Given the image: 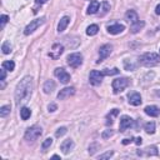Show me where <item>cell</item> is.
I'll use <instances>...</instances> for the list:
<instances>
[{
	"label": "cell",
	"mask_w": 160,
	"mask_h": 160,
	"mask_svg": "<svg viewBox=\"0 0 160 160\" xmlns=\"http://www.w3.org/2000/svg\"><path fill=\"white\" fill-rule=\"evenodd\" d=\"M113 135H114V130H111V129L104 130V131H103V134H101L103 139H108V138H110V136H113Z\"/></svg>",
	"instance_id": "cell-36"
},
{
	"label": "cell",
	"mask_w": 160,
	"mask_h": 160,
	"mask_svg": "<svg viewBox=\"0 0 160 160\" xmlns=\"http://www.w3.org/2000/svg\"><path fill=\"white\" fill-rule=\"evenodd\" d=\"M66 63L70 68H79L81 64H83V55L80 53H73V54H69L66 58Z\"/></svg>",
	"instance_id": "cell-5"
},
{
	"label": "cell",
	"mask_w": 160,
	"mask_h": 160,
	"mask_svg": "<svg viewBox=\"0 0 160 160\" xmlns=\"http://www.w3.org/2000/svg\"><path fill=\"white\" fill-rule=\"evenodd\" d=\"M53 158H54V159H59V158H60V156H59V155H56V154H55V155H53Z\"/></svg>",
	"instance_id": "cell-45"
},
{
	"label": "cell",
	"mask_w": 160,
	"mask_h": 160,
	"mask_svg": "<svg viewBox=\"0 0 160 160\" xmlns=\"http://www.w3.org/2000/svg\"><path fill=\"white\" fill-rule=\"evenodd\" d=\"M45 23V18H39V19H34V20H31L29 24L27 25V28L24 29V34L25 35H30V34H33L39 27H41L43 24Z\"/></svg>",
	"instance_id": "cell-6"
},
{
	"label": "cell",
	"mask_w": 160,
	"mask_h": 160,
	"mask_svg": "<svg viewBox=\"0 0 160 160\" xmlns=\"http://www.w3.org/2000/svg\"><path fill=\"white\" fill-rule=\"evenodd\" d=\"M136 66H138V64L134 63V60H129V59H125V60H124V68H125V70L133 72V70L136 69Z\"/></svg>",
	"instance_id": "cell-23"
},
{
	"label": "cell",
	"mask_w": 160,
	"mask_h": 160,
	"mask_svg": "<svg viewBox=\"0 0 160 160\" xmlns=\"http://www.w3.org/2000/svg\"><path fill=\"white\" fill-rule=\"evenodd\" d=\"M110 10V4L108 2H103L101 3V11H100V16H104L105 14H108V11Z\"/></svg>",
	"instance_id": "cell-32"
},
{
	"label": "cell",
	"mask_w": 160,
	"mask_h": 160,
	"mask_svg": "<svg viewBox=\"0 0 160 160\" xmlns=\"http://www.w3.org/2000/svg\"><path fill=\"white\" fill-rule=\"evenodd\" d=\"M43 134V129L39 125H34L31 128H28L25 131L24 138L27 142H35L36 139H39Z\"/></svg>",
	"instance_id": "cell-3"
},
{
	"label": "cell",
	"mask_w": 160,
	"mask_h": 160,
	"mask_svg": "<svg viewBox=\"0 0 160 160\" xmlns=\"http://www.w3.org/2000/svg\"><path fill=\"white\" fill-rule=\"evenodd\" d=\"M159 63H160V55L156 53H145L139 58V64L148 68H153Z\"/></svg>",
	"instance_id": "cell-2"
},
{
	"label": "cell",
	"mask_w": 160,
	"mask_h": 160,
	"mask_svg": "<svg viewBox=\"0 0 160 160\" xmlns=\"http://www.w3.org/2000/svg\"><path fill=\"white\" fill-rule=\"evenodd\" d=\"M56 88V84L54 80H47L44 83V86H43V90H44V93L45 94H51L53 91L55 90Z\"/></svg>",
	"instance_id": "cell-17"
},
{
	"label": "cell",
	"mask_w": 160,
	"mask_h": 160,
	"mask_svg": "<svg viewBox=\"0 0 160 160\" xmlns=\"http://www.w3.org/2000/svg\"><path fill=\"white\" fill-rule=\"evenodd\" d=\"M74 142L72 140V139H66V140H64L63 143H61V145H60V150L63 151V154H69L72 150H73V148H74Z\"/></svg>",
	"instance_id": "cell-14"
},
{
	"label": "cell",
	"mask_w": 160,
	"mask_h": 160,
	"mask_svg": "<svg viewBox=\"0 0 160 160\" xmlns=\"http://www.w3.org/2000/svg\"><path fill=\"white\" fill-rule=\"evenodd\" d=\"M98 146H99V144H96V143H94L93 145H90V146H89V154H90V155H94V153L96 151L95 149H96Z\"/></svg>",
	"instance_id": "cell-37"
},
{
	"label": "cell",
	"mask_w": 160,
	"mask_h": 160,
	"mask_svg": "<svg viewBox=\"0 0 160 160\" xmlns=\"http://www.w3.org/2000/svg\"><path fill=\"white\" fill-rule=\"evenodd\" d=\"M103 76H104L103 72L100 73V72H98V70H91L90 74H89V81H90L91 85L98 86V85L101 84V81H103Z\"/></svg>",
	"instance_id": "cell-7"
},
{
	"label": "cell",
	"mask_w": 160,
	"mask_h": 160,
	"mask_svg": "<svg viewBox=\"0 0 160 160\" xmlns=\"http://www.w3.org/2000/svg\"><path fill=\"white\" fill-rule=\"evenodd\" d=\"M30 115H31V110L29 108L24 106V108L20 109V117H21L23 120H28L30 118Z\"/></svg>",
	"instance_id": "cell-24"
},
{
	"label": "cell",
	"mask_w": 160,
	"mask_h": 160,
	"mask_svg": "<svg viewBox=\"0 0 160 160\" xmlns=\"http://www.w3.org/2000/svg\"><path fill=\"white\" fill-rule=\"evenodd\" d=\"M33 94V78L27 75L23 78L15 88V103L18 105L27 104Z\"/></svg>",
	"instance_id": "cell-1"
},
{
	"label": "cell",
	"mask_w": 160,
	"mask_h": 160,
	"mask_svg": "<svg viewBox=\"0 0 160 160\" xmlns=\"http://www.w3.org/2000/svg\"><path fill=\"white\" fill-rule=\"evenodd\" d=\"M133 125V119L130 118V117H128V115H123L121 118H120V125H119V129H120V131L121 133H124L128 128H130Z\"/></svg>",
	"instance_id": "cell-13"
},
{
	"label": "cell",
	"mask_w": 160,
	"mask_h": 160,
	"mask_svg": "<svg viewBox=\"0 0 160 160\" xmlns=\"http://www.w3.org/2000/svg\"><path fill=\"white\" fill-rule=\"evenodd\" d=\"M99 8H100V3L96 2V0H91L90 4H89V6H88V11H86V13H88L89 15L96 14L98 10H99Z\"/></svg>",
	"instance_id": "cell-19"
},
{
	"label": "cell",
	"mask_w": 160,
	"mask_h": 160,
	"mask_svg": "<svg viewBox=\"0 0 160 160\" xmlns=\"http://www.w3.org/2000/svg\"><path fill=\"white\" fill-rule=\"evenodd\" d=\"M4 69L9 70V72H13L15 69V63L11 61V60H6V61H3V65H2Z\"/></svg>",
	"instance_id": "cell-27"
},
{
	"label": "cell",
	"mask_w": 160,
	"mask_h": 160,
	"mask_svg": "<svg viewBox=\"0 0 160 160\" xmlns=\"http://www.w3.org/2000/svg\"><path fill=\"white\" fill-rule=\"evenodd\" d=\"M125 30V27L123 24H114V25H109L108 27V33L111 34V35H117V34H120Z\"/></svg>",
	"instance_id": "cell-15"
},
{
	"label": "cell",
	"mask_w": 160,
	"mask_h": 160,
	"mask_svg": "<svg viewBox=\"0 0 160 160\" xmlns=\"http://www.w3.org/2000/svg\"><path fill=\"white\" fill-rule=\"evenodd\" d=\"M103 74H104V75H108V76L117 75V74H119V69H118V68H114V69H111V70L104 69V70H103Z\"/></svg>",
	"instance_id": "cell-33"
},
{
	"label": "cell",
	"mask_w": 160,
	"mask_h": 160,
	"mask_svg": "<svg viewBox=\"0 0 160 160\" xmlns=\"http://www.w3.org/2000/svg\"><path fill=\"white\" fill-rule=\"evenodd\" d=\"M142 143H143V139L140 138V136H139V138H136V139H135V144H136V145H142Z\"/></svg>",
	"instance_id": "cell-41"
},
{
	"label": "cell",
	"mask_w": 160,
	"mask_h": 160,
	"mask_svg": "<svg viewBox=\"0 0 160 160\" xmlns=\"http://www.w3.org/2000/svg\"><path fill=\"white\" fill-rule=\"evenodd\" d=\"M155 13H156L158 15H160V4H159V5L155 8Z\"/></svg>",
	"instance_id": "cell-44"
},
{
	"label": "cell",
	"mask_w": 160,
	"mask_h": 160,
	"mask_svg": "<svg viewBox=\"0 0 160 160\" xmlns=\"http://www.w3.org/2000/svg\"><path fill=\"white\" fill-rule=\"evenodd\" d=\"M98 31H99V27L95 25V24L88 27V29H86V34H88L89 36H94V35H96Z\"/></svg>",
	"instance_id": "cell-26"
},
{
	"label": "cell",
	"mask_w": 160,
	"mask_h": 160,
	"mask_svg": "<svg viewBox=\"0 0 160 160\" xmlns=\"http://www.w3.org/2000/svg\"><path fill=\"white\" fill-rule=\"evenodd\" d=\"M128 101H129V104L130 105H133V106H138V105H140L142 104V95L139 94V93H136V91H131V93H129L128 94Z\"/></svg>",
	"instance_id": "cell-11"
},
{
	"label": "cell",
	"mask_w": 160,
	"mask_h": 160,
	"mask_svg": "<svg viewBox=\"0 0 160 160\" xmlns=\"http://www.w3.org/2000/svg\"><path fill=\"white\" fill-rule=\"evenodd\" d=\"M6 69H4V68H3V69L2 70H0V73H2V76H0V81H5V78H6Z\"/></svg>",
	"instance_id": "cell-40"
},
{
	"label": "cell",
	"mask_w": 160,
	"mask_h": 160,
	"mask_svg": "<svg viewBox=\"0 0 160 160\" xmlns=\"http://www.w3.org/2000/svg\"><path fill=\"white\" fill-rule=\"evenodd\" d=\"M69 23H70V18L69 16H63L60 19V21H59V24H58V31L63 33L66 29V27L69 25Z\"/></svg>",
	"instance_id": "cell-21"
},
{
	"label": "cell",
	"mask_w": 160,
	"mask_h": 160,
	"mask_svg": "<svg viewBox=\"0 0 160 160\" xmlns=\"http://www.w3.org/2000/svg\"><path fill=\"white\" fill-rule=\"evenodd\" d=\"M11 44H10V41H4L3 43V45H2V50H3V53L4 54H9L10 51H11Z\"/></svg>",
	"instance_id": "cell-31"
},
{
	"label": "cell",
	"mask_w": 160,
	"mask_h": 160,
	"mask_svg": "<svg viewBox=\"0 0 160 160\" xmlns=\"http://www.w3.org/2000/svg\"><path fill=\"white\" fill-rule=\"evenodd\" d=\"M129 84H130V80H129L128 78H118V79H115V80H113V84H111L113 91H114L115 94L121 93V91H123L125 88H128Z\"/></svg>",
	"instance_id": "cell-4"
},
{
	"label": "cell",
	"mask_w": 160,
	"mask_h": 160,
	"mask_svg": "<svg viewBox=\"0 0 160 160\" xmlns=\"http://www.w3.org/2000/svg\"><path fill=\"white\" fill-rule=\"evenodd\" d=\"M63 53H64V47H63V45L61 44H54L51 50H50V53H49V56L51 59H58V58H60V55Z\"/></svg>",
	"instance_id": "cell-12"
},
{
	"label": "cell",
	"mask_w": 160,
	"mask_h": 160,
	"mask_svg": "<svg viewBox=\"0 0 160 160\" xmlns=\"http://www.w3.org/2000/svg\"><path fill=\"white\" fill-rule=\"evenodd\" d=\"M111 51H113V47L110 44H105V45H103V47H100V49H99V60H96V63L98 64L101 63L104 59H106L111 54Z\"/></svg>",
	"instance_id": "cell-9"
},
{
	"label": "cell",
	"mask_w": 160,
	"mask_h": 160,
	"mask_svg": "<svg viewBox=\"0 0 160 160\" xmlns=\"http://www.w3.org/2000/svg\"><path fill=\"white\" fill-rule=\"evenodd\" d=\"M74 94H75V88H73V86L64 88V89H61L59 93H58V99H59V100H65V99H68V98L73 96Z\"/></svg>",
	"instance_id": "cell-10"
},
{
	"label": "cell",
	"mask_w": 160,
	"mask_h": 160,
	"mask_svg": "<svg viewBox=\"0 0 160 160\" xmlns=\"http://www.w3.org/2000/svg\"><path fill=\"white\" fill-rule=\"evenodd\" d=\"M0 20H2V24H0V27H2V29H3L5 27V24L8 23V20H9V16L8 15H2V19H0Z\"/></svg>",
	"instance_id": "cell-38"
},
{
	"label": "cell",
	"mask_w": 160,
	"mask_h": 160,
	"mask_svg": "<svg viewBox=\"0 0 160 160\" xmlns=\"http://www.w3.org/2000/svg\"><path fill=\"white\" fill-rule=\"evenodd\" d=\"M68 133V129L65 128V126H61V128H59L56 131H55V136L56 138H61L63 135H65Z\"/></svg>",
	"instance_id": "cell-34"
},
{
	"label": "cell",
	"mask_w": 160,
	"mask_h": 160,
	"mask_svg": "<svg viewBox=\"0 0 160 160\" xmlns=\"http://www.w3.org/2000/svg\"><path fill=\"white\" fill-rule=\"evenodd\" d=\"M145 27V23L143 21V20H138L136 23H134V24L131 25V28H130V31L133 33V34H136V33H139L143 28Z\"/></svg>",
	"instance_id": "cell-22"
},
{
	"label": "cell",
	"mask_w": 160,
	"mask_h": 160,
	"mask_svg": "<svg viewBox=\"0 0 160 160\" xmlns=\"http://www.w3.org/2000/svg\"><path fill=\"white\" fill-rule=\"evenodd\" d=\"M53 145V139L51 138H47L44 142H43V144H41V149H43V151H47L50 146Z\"/></svg>",
	"instance_id": "cell-29"
},
{
	"label": "cell",
	"mask_w": 160,
	"mask_h": 160,
	"mask_svg": "<svg viewBox=\"0 0 160 160\" xmlns=\"http://www.w3.org/2000/svg\"><path fill=\"white\" fill-rule=\"evenodd\" d=\"M131 142H133V138H130V139H124V140H123V144H124V145H128V144H130Z\"/></svg>",
	"instance_id": "cell-43"
},
{
	"label": "cell",
	"mask_w": 160,
	"mask_h": 160,
	"mask_svg": "<svg viewBox=\"0 0 160 160\" xmlns=\"http://www.w3.org/2000/svg\"><path fill=\"white\" fill-rule=\"evenodd\" d=\"M10 110H11L10 105H3L2 108H0V117H2V118H5L8 114H10Z\"/></svg>",
	"instance_id": "cell-30"
},
{
	"label": "cell",
	"mask_w": 160,
	"mask_h": 160,
	"mask_svg": "<svg viewBox=\"0 0 160 160\" xmlns=\"http://www.w3.org/2000/svg\"><path fill=\"white\" fill-rule=\"evenodd\" d=\"M144 130H145L148 134H154V133H155V123H154V121L146 123L145 126H144Z\"/></svg>",
	"instance_id": "cell-28"
},
{
	"label": "cell",
	"mask_w": 160,
	"mask_h": 160,
	"mask_svg": "<svg viewBox=\"0 0 160 160\" xmlns=\"http://www.w3.org/2000/svg\"><path fill=\"white\" fill-rule=\"evenodd\" d=\"M56 109H58V106H56V104H54V103H51V104L48 105V110H49L50 113H54Z\"/></svg>",
	"instance_id": "cell-39"
},
{
	"label": "cell",
	"mask_w": 160,
	"mask_h": 160,
	"mask_svg": "<svg viewBox=\"0 0 160 160\" xmlns=\"http://www.w3.org/2000/svg\"><path fill=\"white\" fill-rule=\"evenodd\" d=\"M118 114H119V110H118V109H113L111 113H109V114H108V117H106V125H111L113 121H114L113 119L115 118V117L118 115Z\"/></svg>",
	"instance_id": "cell-25"
},
{
	"label": "cell",
	"mask_w": 160,
	"mask_h": 160,
	"mask_svg": "<svg viewBox=\"0 0 160 160\" xmlns=\"http://www.w3.org/2000/svg\"><path fill=\"white\" fill-rule=\"evenodd\" d=\"M125 20H126L128 23H131V24H134V23H136V21L139 20V16H138V14H136V11H134V10H128L126 14H125Z\"/></svg>",
	"instance_id": "cell-20"
},
{
	"label": "cell",
	"mask_w": 160,
	"mask_h": 160,
	"mask_svg": "<svg viewBox=\"0 0 160 160\" xmlns=\"http://www.w3.org/2000/svg\"><path fill=\"white\" fill-rule=\"evenodd\" d=\"M113 155H114V151H113V150H109V151H106V153L99 155L98 159H99V160H105V159H110Z\"/></svg>",
	"instance_id": "cell-35"
},
{
	"label": "cell",
	"mask_w": 160,
	"mask_h": 160,
	"mask_svg": "<svg viewBox=\"0 0 160 160\" xmlns=\"http://www.w3.org/2000/svg\"><path fill=\"white\" fill-rule=\"evenodd\" d=\"M138 155H140V156H144V155H146V156H149V155H158V148L154 146V145L153 146H148L144 150H139Z\"/></svg>",
	"instance_id": "cell-18"
},
{
	"label": "cell",
	"mask_w": 160,
	"mask_h": 160,
	"mask_svg": "<svg viewBox=\"0 0 160 160\" xmlns=\"http://www.w3.org/2000/svg\"><path fill=\"white\" fill-rule=\"evenodd\" d=\"M54 75L60 80V83L63 84H68L70 81V75L69 73H68L65 69H63V68H56V69L54 70Z\"/></svg>",
	"instance_id": "cell-8"
},
{
	"label": "cell",
	"mask_w": 160,
	"mask_h": 160,
	"mask_svg": "<svg viewBox=\"0 0 160 160\" xmlns=\"http://www.w3.org/2000/svg\"><path fill=\"white\" fill-rule=\"evenodd\" d=\"M47 2H48V0H35V3H36L38 5H43V4H45Z\"/></svg>",
	"instance_id": "cell-42"
},
{
	"label": "cell",
	"mask_w": 160,
	"mask_h": 160,
	"mask_svg": "<svg viewBox=\"0 0 160 160\" xmlns=\"http://www.w3.org/2000/svg\"><path fill=\"white\" fill-rule=\"evenodd\" d=\"M144 111H145L146 115H149V117H151V118H156V117L160 115V109H159L158 106H155V105H149V106H146V108L144 109Z\"/></svg>",
	"instance_id": "cell-16"
}]
</instances>
